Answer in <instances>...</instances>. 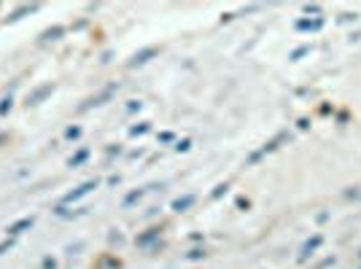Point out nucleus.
I'll return each mask as SVG.
<instances>
[{
    "instance_id": "obj_1",
    "label": "nucleus",
    "mask_w": 361,
    "mask_h": 269,
    "mask_svg": "<svg viewBox=\"0 0 361 269\" xmlns=\"http://www.w3.org/2000/svg\"><path fill=\"white\" fill-rule=\"evenodd\" d=\"M324 245V234H316L313 239H307L305 245H302L300 251V261H305V258H310V256H316V251Z\"/></svg>"
},
{
    "instance_id": "obj_2",
    "label": "nucleus",
    "mask_w": 361,
    "mask_h": 269,
    "mask_svg": "<svg viewBox=\"0 0 361 269\" xmlns=\"http://www.w3.org/2000/svg\"><path fill=\"white\" fill-rule=\"evenodd\" d=\"M157 54H159V49H157V46H151V49H143L140 54H135V57H133V65H143V62H149L151 57H157Z\"/></svg>"
},
{
    "instance_id": "obj_3",
    "label": "nucleus",
    "mask_w": 361,
    "mask_h": 269,
    "mask_svg": "<svg viewBox=\"0 0 361 269\" xmlns=\"http://www.w3.org/2000/svg\"><path fill=\"white\" fill-rule=\"evenodd\" d=\"M192 205H195V194L183 196V199H176V202H173V210H176V213H186V208H192Z\"/></svg>"
},
{
    "instance_id": "obj_4",
    "label": "nucleus",
    "mask_w": 361,
    "mask_h": 269,
    "mask_svg": "<svg viewBox=\"0 0 361 269\" xmlns=\"http://www.w3.org/2000/svg\"><path fill=\"white\" fill-rule=\"evenodd\" d=\"M3 140H6V134H0V143H3Z\"/></svg>"
}]
</instances>
